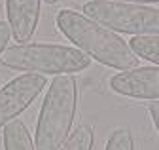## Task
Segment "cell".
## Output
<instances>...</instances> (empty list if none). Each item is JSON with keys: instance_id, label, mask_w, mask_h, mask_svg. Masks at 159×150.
Instances as JSON below:
<instances>
[{"instance_id": "cell-1", "label": "cell", "mask_w": 159, "mask_h": 150, "mask_svg": "<svg viewBox=\"0 0 159 150\" xmlns=\"http://www.w3.org/2000/svg\"><path fill=\"white\" fill-rule=\"evenodd\" d=\"M55 21L61 34H65V38H68L74 48L84 51L89 59L121 72L138 67L140 59L121 36L95 23L87 15L74 10H61Z\"/></svg>"}, {"instance_id": "cell-2", "label": "cell", "mask_w": 159, "mask_h": 150, "mask_svg": "<svg viewBox=\"0 0 159 150\" xmlns=\"http://www.w3.org/2000/svg\"><path fill=\"white\" fill-rule=\"evenodd\" d=\"M78 108V80L61 74L49 82L34 131L36 150H59L72 133Z\"/></svg>"}, {"instance_id": "cell-3", "label": "cell", "mask_w": 159, "mask_h": 150, "mask_svg": "<svg viewBox=\"0 0 159 150\" xmlns=\"http://www.w3.org/2000/svg\"><path fill=\"white\" fill-rule=\"evenodd\" d=\"M4 67L21 72L36 74H76L91 65V59L84 51L61 44H15L6 48L0 57Z\"/></svg>"}, {"instance_id": "cell-4", "label": "cell", "mask_w": 159, "mask_h": 150, "mask_svg": "<svg viewBox=\"0 0 159 150\" xmlns=\"http://www.w3.org/2000/svg\"><path fill=\"white\" fill-rule=\"evenodd\" d=\"M84 15L112 32L133 36H159V10L152 6L116 2V0H89L84 4Z\"/></svg>"}, {"instance_id": "cell-5", "label": "cell", "mask_w": 159, "mask_h": 150, "mask_svg": "<svg viewBox=\"0 0 159 150\" xmlns=\"http://www.w3.org/2000/svg\"><path fill=\"white\" fill-rule=\"evenodd\" d=\"M46 86L48 78L44 74L25 72L0 87V129L21 116Z\"/></svg>"}, {"instance_id": "cell-6", "label": "cell", "mask_w": 159, "mask_h": 150, "mask_svg": "<svg viewBox=\"0 0 159 150\" xmlns=\"http://www.w3.org/2000/svg\"><path fill=\"white\" fill-rule=\"evenodd\" d=\"M110 89L125 97L159 101V67H136L110 78Z\"/></svg>"}, {"instance_id": "cell-7", "label": "cell", "mask_w": 159, "mask_h": 150, "mask_svg": "<svg viewBox=\"0 0 159 150\" xmlns=\"http://www.w3.org/2000/svg\"><path fill=\"white\" fill-rule=\"evenodd\" d=\"M40 4L42 0H6L8 25L15 42L27 44L34 36L40 21Z\"/></svg>"}, {"instance_id": "cell-8", "label": "cell", "mask_w": 159, "mask_h": 150, "mask_svg": "<svg viewBox=\"0 0 159 150\" xmlns=\"http://www.w3.org/2000/svg\"><path fill=\"white\" fill-rule=\"evenodd\" d=\"M4 150H36L27 125L15 120L4 127Z\"/></svg>"}, {"instance_id": "cell-9", "label": "cell", "mask_w": 159, "mask_h": 150, "mask_svg": "<svg viewBox=\"0 0 159 150\" xmlns=\"http://www.w3.org/2000/svg\"><path fill=\"white\" fill-rule=\"evenodd\" d=\"M129 46L136 57L159 67V36H134Z\"/></svg>"}, {"instance_id": "cell-10", "label": "cell", "mask_w": 159, "mask_h": 150, "mask_svg": "<svg viewBox=\"0 0 159 150\" xmlns=\"http://www.w3.org/2000/svg\"><path fill=\"white\" fill-rule=\"evenodd\" d=\"M95 129L91 125H78L59 150H93Z\"/></svg>"}, {"instance_id": "cell-11", "label": "cell", "mask_w": 159, "mask_h": 150, "mask_svg": "<svg viewBox=\"0 0 159 150\" xmlns=\"http://www.w3.org/2000/svg\"><path fill=\"white\" fill-rule=\"evenodd\" d=\"M104 150H134V139H133V133L125 127H117L114 129L108 141H106V146Z\"/></svg>"}, {"instance_id": "cell-12", "label": "cell", "mask_w": 159, "mask_h": 150, "mask_svg": "<svg viewBox=\"0 0 159 150\" xmlns=\"http://www.w3.org/2000/svg\"><path fill=\"white\" fill-rule=\"evenodd\" d=\"M11 38V29L8 25V21H0V57H2V53L6 51V46Z\"/></svg>"}, {"instance_id": "cell-13", "label": "cell", "mask_w": 159, "mask_h": 150, "mask_svg": "<svg viewBox=\"0 0 159 150\" xmlns=\"http://www.w3.org/2000/svg\"><path fill=\"white\" fill-rule=\"evenodd\" d=\"M148 112H150V118H152V122H153V125H155V129H157V133H159V101L150 103Z\"/></svg>"}, {"instance_id": "cell-14", "label": "cell", "mask_w": 159, "mask_h": 150, "mask_svg": "<svg viewBox=\"0 0 159 150\" xmlns=\"http://www.w3.org/2000/svg\"><path fill=\"white\" fill-rule=\"evenodd\" d=\"M116 2H129V4H140V6H144V4H157L159 0H116Z\"/></svg>"}, {"instance_id": "cell-15", "label": "cell", "mask_w": 159, "mask_h": 150, "mask_svg": "<svg viewBox=\"0 0 159 150\" xmlns=\"http://www.w3.org/2000/svg\"><path fill=\"white\" fill-rule=\"evenodd\" d=\"M48 4H57V2H61V0H46Z\"/></svg>"}, {"instance_id": "cell-16", "label": "cell", "mask_w": 159, "mask_h": 150, "mask_svg": "<svg viewBox=\"0 0 159 150\" xmlns=\"http://www.w3.org/2000/svg\"><path fill=\"white\" fill-rule=\"evenodd\" d=\"M0 87H2V84H0Z\"/></svg>"}]
</instances>
